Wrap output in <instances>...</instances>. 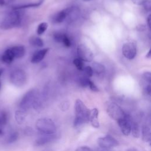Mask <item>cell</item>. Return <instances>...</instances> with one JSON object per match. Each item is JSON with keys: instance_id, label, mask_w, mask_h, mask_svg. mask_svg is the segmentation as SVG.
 <instances>
[{"instance_id": "cell-1", "label": "cell", "mask_w": 151, "mask_h": 151, "mask_svg": "<svg viewBox=\"0 0 151 151\" xmlns=\"http://www.w3.org/2000/svg\"><path fill=\"white\" fill-rule=\"evenodd\" d=\"M42 106L40 95L37 89H31L28 91L21 99L19 107L21 110L27 111L31 108L39 110Z\"/></svg>"}, {"instance_id": "cell-2", "label": "cell", "mask_w": 151, "mask_h": 151, "mask_svg": "<svg viewBox=\"0 0 151 151\" xmlns=\"http://www.w3.org/2000/svg\"><path fill=\"white\" fill-rule=\"evenodd\" d=\"M75 119L74 121V126L78 127L83 124L87 123L88 119L90 110L86 107L84 103L80 99H77L74 104Z\"/></svg>"}, {"instance_id": "cell-3", "label": "cell", "mask_w": 151, "mask_h": 151, "mask_svg": "<svg viewBox=\"0 0 151 151\" xmlns=\"http://www.w3.org/2000/svg\"><path fill=\"white\" fill-rule=\"evenodd\" d=\"M21 21L20 12L14 9L9 12L4 17L0 24V28L4 30H8L18 26Z\"/></svg>"}, {"instance_id": "cell-4", "label": "cell", "mask_w": 151, "mask_h": 151, "mask_svg": "<svg viewBox=\"0 0 151 151\" xmlns=\"http://www.w3.org/2000/svg\"><path fill=\"white\" fill-rule=\"evenodd\" d=\"M37 129L42 134H53L56 132V126L53 120L49 118H40L35 123Z\"/></svg>"}, {"instance_id": "cell-5", "label": "cell", "mask_w": 151, "mask_h": 151, "mask_svg": "<svg viewBox=\"0 0 151 151\" xmlns=\"http://www.w3.org/2000/svg\"><path fill=\"white\" fill-rule=\"evenodd\" d=\"M11 83L17 87L23 86L27 82L26 73L21 69H17L11 73L9 76Z\"/></svg>"}, {"instance_id": "cell-6", "label": "cell", "mask_w": 151, "mask_h": 151, "mask_svg": "<svg viewBox=\"0 0 151 151\" xmlns=\"http://www.w3.org/2000/svg\"><path fill=\"white\" fill-rule=\"evenodd\" d=\"M107 111L110 117L117 121L126 117L127 115L117 104L114 102L107 104Z\"/></svg>"}, {"instance_id": "cell-7", "label": "cell", "mask_w": 151, "mask_h": 151, "mask_svg": "<svg viewBox=\"0 0 151 151\" xmlns=\"http://www.w3.org/2000/svg\"><path fill=\"white\" fill-rule=\"evenodd\" d=\"M77 52L80 59L87 62H91L94 58V55L91 50L84 44H79Z\"/></svg>"}, {"instance_id": "cell-8", "label": "cell", "mask_w": 151, "mask_h": 151, "mask_svg": "<svg viewBox=\"0 0 151 151\" xmlns=\"http://www.w3.org/2000/svg\"><path fill=\"white\" fill-rule=\"evenodd\" d=\"M97 144L100 148L108 149L117 146L119 145V142L111 136L107 135L104 137H99L97 139Z\"/></svg>"}, {"instance_id": "cell-9", "label": "cell", "mask_w": 151, "mask_h": 151, "mask_svg": "<svg viewBox=\"0 0 151 151\" xmlns=\"http://www.w3.org/2000/svg\"><path fill=\"white\" fill-rule=\"evenodd\" d=\"M136 44L132 42L125 43L122 47V54L127 59H133L136 55Z\"/></svg>"}, {"instance_id": "cell-10", "label": "cell", "mask_w": 151, "mask_h": 151, "mask_svg": "<svg viewBox=\"0 0 151 151\" xmlns=\"http://www.w3.org/2000/svg\"><path fill=\"white\" fill-rule=\"evenodd\" d=\"M131 122L132 120L129 115H127L126 117L117 121L122 133L125 136L129 135L131 132Z\"/></svg>"}, {"instance_id": "cell-11", "label": "cell", "mask_w": 151, "mask_h": 151, "mask_svg": "<svg viewBox=\"0 0 151 151\" xmlns=\"http://www.w3.org/2000/svg\"><path fill=\"white\" fill-rule=\"evenodd\" d=\"M65 11L66 13L65 19L68 22L74 21L80 14V10L77 6H71L65 9Z\"/></svg>"}, {"instance_id": "cell-12", "label": "cell", "mask_w": 151, "mask_h": 151, "mask_svg": "<svg viewBox=\"0 0 151 151\" xmlns=\"http://www.w3.org/2000/svg\"><path fill=\"white\" fill-rule=\"evenodd\" d=\"M99 111L96 108L90 110L88 114V121L90 122L91 126L94 128H99L100 127V123L98 119Z\"/></svg>"}, {"instance_id": "cell-13", "label": "cell", "mask_w": 151, "mask_h": 151, "mask_svg": "<svg viewBox=\"0 0 151 151\" xmlns=\"http://www.w3.org/2000/svg\"><path fill=\"white\" fill-rule=\"evenodd\" d=\"M12 55L15 58H21L25 54V47L22 45H15L8 48Z\"/></svg>"}, {"instance_id": "cell-14", "label": "cell", "mask_w": 151, "mask_h": 151, "mask_svg": "<svg viewBox=\"0 0 151 151\" xmlns=\"http://www.w3.org/2000/svg\"><path fill=\"white\" fill-rule=\"evenodd\" d=\"M49 48H44L36 51L32 56L31 59V62L34 64H37L40 63L45 56L46 54L48 52Z\"/></svg>"}, {"instance_id": "cell-15", "label": "cell", "mask_w": 151, "mask_h": 151, "mask_svg": "<svg viewBox=\"0 0 151 151\" xmlns=\"http://www.w3.org/2000/svg\"><path fill=\"white\" fill-rule=\"evenodd\" d=\"M44 135L38 137L35 142V145L36 146H43L50 142H51L54 138L53 134H43Z\"/></svg>"}, {"instance_id": "cell-16", "label": "cell", "mask_w": 151, "mask_h": 151, "mask_svg": "<svg viewBox=\"0 0 151 151\" xmlns=\"http://www.w3.org/2000/svg\"><path fill=\"white\" fill-rule=\"evenodd\" d=\"M26 116H27V111L22 110L21 109L16 110L14 115L16 122L18 124H22L25 120Z\"/></svg>"}, {"instance_id": "cell-17", "label": "cell", "mask_w": 151, "mask_h": 151, "mask_svg": "<svg viewBox=\"0 0 151 151\" xmlns=\"http://www.w3.org/2000/svg\"><path fill=\"white\" fill-rule=\"evenodd\" d=\"M142 139L146 142H150L151 140V132L149 126L145 124L142 129Z\"/></svg>"}, {"instance_id": "cell-18", "label": "cell", "mask_w": 151, "mask_h": 151, "mask_svg": "<svg viewBox=\"0 0 151 151\" xmlns=\"http://www.w3.org/2000/svg\"><path fill=\"white\" fill-rule=\"evenodd\" d=\"M1 60L5 64H11L14 60V58L12 55L8 48L6 49L2 54Z\"/></svg>"}, {"instance_id": "cell-19", "label": "cell", "mask_w": 151, "mask_h": 151, "mask_svg": "<svg viewBox=\"0 0 151 151\" xmlns=\"http://www.w3.org/2000/svg\"><path fill=\"white\" fill-rule=\"evenodd\" d=\"M66 13L65 9L62 10L56 14L53 17V22L55 23H60L62 22L65 19Z\"/></svg>"}, {"instance_id": "cell-20", "label": "cell", "mask_w": 151, "mask_h": 151, "mask_svg": "<svg viewBox=\"0 0 151 151\" xmlns=\"http://www.w3.org/2000/svg\"><path fill=\"white\" fill-rule=\"evenodd\" d=\"M92 69L93 72L96 73L97 74H101L104 73L105 71V67L104 66L97 62H94L92 64Z\"/></svg>"}, {"instance_id": "cell-21", "label": "cell", "mask_w": 151, "mask_h": 151, "mask_svg": "<svg viewBox=\"0 0 151 151\" xmlns=\"http://www.w3.org/2000/svg\"><path fill=\"white\" fill-rule=\"evenodd\" d=\"M29 44L34 47H41L44 45V42L41 38L38 37H31L29 40Z\"/></svg>"}, {"instance_id": "cell-22", "label": "cell", "mask_w": 151, "mask_h": 151, "mask_svg": "<svg viewBox=\"0 0 151 151\" xmlns=\"http://www.w3.org/2000/svg\"><path fill=\"white\" fill-rule=\"evenodd\" d=\"M133 136L137 138L140 136V127L139 124L135 122H133L132 120L131 122V132Z\"/></svg>"}, {"instance_id": "cell-23", "label": "cell", "mask_w": 151, "mask_h": 151, "mask_svg": "<svg viewBox=\"0 0 151 151\" xmlns=\"http://www.w3.org/2000/svg\"><path fill=\"white\" fill-rule=\"evenodd\" d=\"M19 137V133L18 132L16 131H14L12 132L8 136L7 139H6V142L7 143H13L14 142H15Z\"/></svg>"}, {"instance_id": "cell-24", "label": "cell", "mask_w": 151, "mask_h": 151, "mask_svg": "<svg viewBox=\"0 0 151 151\" xmlns=\"http://www.w3.org/2000/svg\"><path fill=\"white\" fill-rule=\"evenodd\" d=\"M8 120V114L5 111H1L0 113V125H5Z\"/></svg>"}, {"instance_id": "cell-25", "label": "cell", "mask_w": 151, "mask_h": 151, "mask_svg": "<svg viewBox=\"0 0 151 151\" xmlns=\"http://www.w3.org/2000/svg\"><path fill=\"white\" fill-rule=\"evenodd\" d=\"M48 27V24L46 22H42L38 26L37 29V32L38 35H41L47 29Z\"/></svg>"}, {"instance_id": "cell-26", "label": "cell", "mask_w": 151, "mask_h": 151, "mask_svg": "<svg viewBox=\"0 0 151 151\" xmlns=\"http://www.w3.org/2000/svg\"><path fill=\"white\" fill-rule=\"evenodd\" d=\"M73 63L78 70H81V71L83 70V69L84 68V63H83V60H81L79 58H75L73 61Z\"/></svg>"}, {"instance_id": "cell-27", "label": "cell", "mask_w": 151, "mask_h": 151, "mask_svg": "<svg viewBox=\"0 0 151 151\" xmlns=\"http://www.w3.org/2000/svg\"><path fill=\"white\" fill-rule=\"evenodd\" d=\"M42 0L40 1L38 3H35V4H27V5H21L18 6H16L14 8V9H22V8H31V7H38L39 6L42 2Z\"/></svg>"}, {"instance_id": "cell-28", "label": "cell", "mask_w": 151, "mask_h": 151, "mask_svg": "<svg viewBox=\"0 0 151 151\" xmlns=\"http://www.w3.org/2000/svg\"><path fill=\"white\" fill-rule=\"evenodd\" d=\"M84 71V76L87 77H90L93 76V69L91 68V67L90 66H86V67H84L83 70Z\"/></svg>"}, {"instance_id": "cell-29", "label": "cell", "mask_w": 151, "mask_h": 151, "mask_svg": "<svg viewBox=\"0 0 151 151\" xmlns=\"http://www.w3.org/2000/svg\"><path fill=\"white\" fill-rule=\"evenodd\" d=\"M89 81H90V79L88 77L85 76H83L80 79V84L83 87H87L88 86Z\"/></svg>"}, {"instance_id": "cell-30", "label": "cell", "mask_w": 151, "mask_h": 151, "mask_svg": "<svg viewBox=\"0 0 151 151\" xmlns=\"http://www.w3.org/2000/svg\"><path fill=\"white\" fill-rule=\"evenodd\" d=\"M62 42L64 44V45L67 47H70L71 45V42L69 37L66 35L64 34Z\"/></svg>"}, {"instance_id": "cell-31", "label": "cell", "mask_w": 151, "mask_h": 151, "mask_svg": "<svg viewBox=\"0 0 151 151\" xmlns=\"http://www.w3.org/2000/svg\"><path fill=\"white\" fill-rule=\"evenodd\" d=\"M64 34H65L61 33V32H57V33L55 34L54 35V38L55 41L56 42H61L62 41H63Z\"/></svg>"}, {"instance_id": "cell-32", "label": "cell", "mask_w": 151, "mask_h": 151, "mask_svg": "<svg viewBox=\"0 0 151 151\" xmlns=\"http://www.w3.org/2000/svg\"><path fill=\"white\" fill-rule=\"evenodd\" d=\"M143 78L145 81L148 83H150L151 82V74L150 72H145L143 74Z\"/></svg>"}, {"instance_id": "cell-33", "label": "cell", "mask_w": 151, "mask_h": 151, "mask_svg": "<svg viewBox=\"0 0 151 151\" xmlns=\"http://www.w3.org/2000/svg\"><path fill=\"white\" fill-rule=\"evenodd\" d=\"M88 86L90 87V88L93 91H99V90L98 88V87L96 86V85L92 81L90 80L89 82H88Z\"/></svg>"}, {"instance_id": "cell-34", "label": "cell", "mask_w": 151, "mask_h": 151, "mask_svg": "<svg viewBox=\"0 0 151 151\" xmlns=\"http://www.w3.org/2000/svg\"><path fill=\"white\" fill-rule=\"evenodd\" d=\"M15 1V0H0V6L8 5Z\"/></svg>"}, {"instance_id": "cell-35", "label": "cell", "mask_w": 151, "mask_h": 151, "mask_svg": "<svg viewBox=\"0 0 151 151\" xmlns=\"http://www.w3.org/2000/svg\"><path fill=\"white\" fill-rule=\"evenodd\" d=\"M24 133L25 134V135L28 136H32L33 134V130L30 127H26L24 129Z\"/></svg>"}, {"instance_id": "cell-36", "label": "cell", "mask_w": 151, "mask_h": 151, "mask_svg": "<svg viewBox=\"0 0 151 151\" xmlns=\"http://www.w3.org/2000/svg\"><path fill=\"white\" fill-rule=\"evenodd\" d=\"M69 107V103L68 101H64L62 103H61V106H60V108L63 111H65L66 110H67Z\"/></svg>"}, {"instance_id": "cell-37", "label": "cell", "mask_w": 151, "mask_h": 151, "mask_svg": "<svg viewBox=\"0 0 151 151\" xmlns=\"http://www.w3.org/2000/svg\"><path fill=\"white\" fill-rule=\"evenodd\" d=\"M144 8L145 9L146 11H150L151 9V4H150V0H147L143 4Z\"/></svg>"}, {"instance_id": "cell-38", "label": "cell", "mask_w": 151, "mask_h": 151, "mask_svg": "<svg viewBox=\"0 0 151 151\" xmlns=\"http://www.w3.org/2000/svg\"><path fill=\"white\" fill-rule=\"evenodd\" d=\"M76 151H93V150L87 146H81L77 148Z\"/></svg>"}, {"instance_id": "cell-39", "label": "cell", "mask_w": 151, "mask_h": 151, "mask_svg": "<svg viewBox=\"0 0 151 151\" xmlns=\"http://www.w3.org/2000/svg\"><path fill=\"white\" fill-rule=\"evenodd\" d=\"M131 1L135 5H143L147 0H131Z\"/></svg>"}, {"instance_id": "cell-40", "label": "cell", "mask_w": 151, "mask_h": 151, "mask_svg": "<svg viewBox=\"0 0 151 151\" xmlns=\"http://www.w3.org/2000/svg\"><path fill=\"white\" fill-rule=\"evenodd\" d=\"M136 29L139 31H144L146 30V27L144 25H139L136 27Z\"/></svg>"}, {"instance_id": "cell-41", "label": "cell", "mask_w": 151, "mask_h": 151, "mask_svg": "<svg viewBox=\"0 0 151 151\" xmlns=\"http://www.w3.org/2000/svg\"><path fill=\"white\" fill-rule=\"evenodd\" d=\"M150 84H147L145 87V91H146V93H147V94H148L149 95H150V91H151V90H150Z\"/></svg>"}, {"instance_id": "cell-42", "label": "cell", "mask_w": 151, "mask_h": 151, "mask_svg": "<svg viewBox=\"0 0 151 151\" xmlns=\"http://www.w3.org/2000/svg\"><path fill=\"white\" fill-rule=\"evenodd\" d=\"M147 25L149 26V27L150 28L151 27V24H150V15H149L147 18Z\"/></svg>"}, {"instance_id": "cell-43", "label": "cell", "mask_w": 151, "mask_h": 151, "mask_svg": "<svg viewBox=\"0 0 151 151\" xmlns=\"http://www.w3.org/2000/svg\"><path fill=\"white\" fill-rule=\"evenodd\" d=\"M146 57L147 58H149V57H150V50H149V51L147 52V53Z\"/></svg>"}, {"instance_id": "cell-44", "label": "cell", "mask_w": 151, "mask_h": 151, "mask_svg": "<svg viewBox=\"0 0 151 151\" xmlns=\"http://www.w3.org/2000/svg\"><path fill=\"white\" fill-rule=\"evenodd\" d=\"M127 151H138L137 150H136V149H134V148H131V149H128Z\"/></svg>"}, {"instance_id": "cell-45", "label": "cell", "mask_w": 151, "mask_h": 151, "mask_svg": "<svg viewBox=\"0 0 151 151\" xmlns=\"http://www.w3.org/2000/svg\"><path fill=\"white\" fill-rule=\"evenodd\" d=\"M98 151H109L108 149H103V148H100V150H99Z\"/></svg>"}, {"instance_id": "cell-46", "label": "cell", "mask_w": 151, "mask_h": 151, "mask_svg": "<svg viewBox=\"0 0 151 151\" xmlns=\"http://www.w3.org/2000/svg\"><path fill=\"white\" fill-rule=\"evenodd\" d=\"M3 134H4V131H3V130H2L1 128H0V136L3 135Z\"/></svg>"}, {"instance_id": "cell-47", "label": "cell", "mask_w": 151, "mask_h": 151, "mask_svg": "<svg viewBox=\"0 0 151 151\" xmlns=\"http://www.w3.org/2000/svg\"><path fill=\"white\" fill-rule=\"evenodd\" d=\"M3 71H4V70H3V68H0V77H1V76L2 75V74L3 73Z\"/></svg>"}, {"instance_id": "cell-48", "label": "cell", "mask_w": 151, "mask_h": 151, "mask_svg": "<svg viewBox=\"0 0 151 151\" xmlns=\"http://www.w3.org/2000/svg\"><path fill=\"white\" fill-rule=\"evenodd\" d=\"M1 83L0 82V89H1Z\"/></svg>"}, {"instance_id": "cell-49", "label": "cell", "mask_w": 151, "mask_h": 151, "mask_svg": "<svg viewBox=\"0 0 151 151\" xmlns=\"http://www.w3.org/2000/svg\"><path fill=\"white\" fill-rule=\"evenodd\" d=\"M86 1H88V0H86Z\"/></svg>"}]
</instances>
